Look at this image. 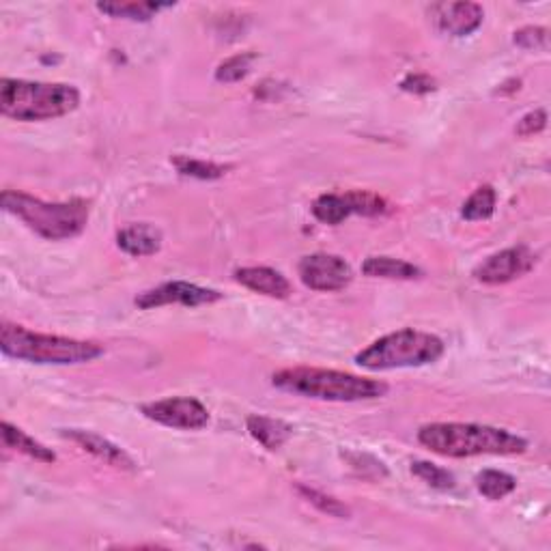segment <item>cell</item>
Wrapping results in <instances>:
<instances>
[{
  "mask_svg": "<svg viewBox=\"0 0 551 551\" xmlns=\"http://www.w3.org/2000/svg\"><path fill=\"white\" fill-rule=\"evenodd\" d=\"M418 442L435 455L465 459L478 455L511 457L528 450V442L506 429L487 425H465V422H433L420 427Z\"/></svg>",
  "mask_w": 551,
  "mask_h": 551,
  "instance_id": "1",
  "label": "cell"
},
{
  "mask_svg": "<svg viewBox=\"0 0 551 551\" xmlns=\"http://www.w3.org/2000/svg\"><path fill=\"white\" fill-rule=\"evenodd\" d=\"M272 384L278 390L300 394V397L336 403L373 401L386 397L388 392V386L379 379H369L332 369H313V366L282 369L274 373Z\"/></svg>",
  "mask_w": 551,
  "mask_h": 551,
  "instance_id": "2",
  "label": "cell"
},
{
  "mask_svg": "<svg viewBox=\"0 0 551 551\" xmlns=\"http://www.w3.org/2000/svg\"><path fill=\"white\" fill-rule=\"evenodd\" d=\"M80 91L72 84L33 82L3 78L0 82V112L16 121H48L74 112Z\"/></svg>",
  "mask_w": 551,
  "mask_h": 551,
  "instance_id": "3",
  "label": "cell"
},
{
  "mask_svg": "<svg viewBox=\"0 0 551 551\" xmlns=\"http://www.w3.org/2000/svg\"><path fill=\"white\" fill-rule=\"evenodd\" d=\"M0 201H3V209L7 214L20 218L28 229L48 239V242H61V239L80 235L87 229L91 214L89 203L82 199L67 203H46L31 194L5 190Z\"/></svg>",
  "mask_w": 551,
  "mask_h": 551,
  "instance_id": "4",
  "label": "cell"
},
{
  "mask_svg": "<svg viewBox=\"0 0 551 551\" xmlns=\"http://www.w3.org/2000/svg\"><path fill=\"white\" fill-rule=\"evenodd\" d=\"M0 349L9 358L33 364H82L104 356V347L97 343L39 334L7 321L0 326Z\"/></svg>",
  "mask_w": 551,
  "mask_h": 551,
  "instance_id": "5",
  "label": "cell"
},
{
  "mask_svg": "<svg viewBox=\"0 0 551 551\" xmlns=\"http://www.w3.org/2000/svg\"><path fill=\"white\" fill-rule=\"evenodd\" d=\"M444 356L442 338L420 330H399L377 338L362 349L356 362L366 371L414 369V366L433 364Z\"/></svg>",
  "mask_w": 551,
  "mask_h": 551,
  "instance_id": "6",
  "label": "cell"
},
{
  "mask_svg": "<svg viewBox=\"0 0 551 551\" xmlns=\"http://www.w3.org/2000/svg\"><path fill=\"white\" fill-rule=\"evenodd\" d=\"M390 211L386 199L369 190H351L345 194H321L313 203V214L323 224H341L349 216H384Z\"/></svg>",
  "mask_w": 551,
  "mask_h": 551,
  "instance_id": "7",
  "label": "cell"
},
{
  "mask_svg": "<svg viewBox=\"0 0 551 551\" xmlns=\"http://www.w3.org/2000/svg\"><path fill=\"white\" fill-rule=\"evenodd\" d=\"M145 418L158 422V425L183 429V431H199L209 425L207 407L190 397H173L164 401L145 403L140 407Z\"/></svg>",
  "mask_w": 551,
  "mask_h": 551,
  "instance_id": "8",
  "label": "cell"
},
{
  "mask_svg": "<svg viewBox=\"0 0 551 551\" xmlns=\"http://www.w3.org/2000/svg\"><path fill=\"white\" fill-rule=\"evenodd\" d=\"M298 274L308 289L323 293L341 291L353 280L351 265L345 259L336 257V254L326 252L308 254V257H304L298 265Z\"/></svg>",
  "mask_w": 551,
  "mask_h": 551,
  "instance_id": "9",
  "label": "cell"
},
{
  "mask_svg": "<svg viewBox=\"0 0 551 551\" xmlns=\"http://www.w3.org/2000/svg\"><path fill=\"white\" fill-rule=\"evenodd\" d=\"M534 265V252L526 246H515L491 254L489 259L476 267L474 278L483 285H506V282L526 276Z\"/></svg>",
  "mask_w": 551,
  "mask_h": 551,
  "instance_id": "10",
  "label": "cell"
},
{
  "mask_svg": "<svg viewBox=\"0 0 551 551\" xmlns=\"http://www.w3.org/2000/svg\"><path fill=\"white\" fill-rule=\"evenodd\" d=\"M222 300V293L216 289H207L199 285H190V282H164V285L149 289L145 293H140L136 298V306L149 310V308H158V306H168V304H181V306H207Z\"/></svg>",
  "mask_w": 551,
  "mask_h": 551,
  "instance_id": "11",
  "label": "cell"
},
{
  "mask_svg": "<svg viewBox=\"0 0 551 551\" xmlns=\"http://www.w3.org/2000/svg\"><path fill=\"white\" fill-rule=\"evenodd\" d=\"M63 437L67 440H72L74 444H78L84 452H89L95 459L104 461L110 468L117 470H125V472H134L136 463L132 461V457L127 455L125 450H121L119 446H115L112 442H108L106 437L91 433V431H80V429H69L63 431Z\"/></svg>",
  "mask_w": 551,
  "mask_h": 551,
  "instance_id": "12",
  "label": "cell"
},
{
  "mask_svg": "<svg viewBox=\"0 0 551 551\" xmlns=\"http://www.w3.org/2000/svg\"><path fill=\"white\" fill-rule=\"evenodd\" d=\"M437 24L452 37H468L478 31L485 20V11L478 3H448L435 7Z\"/></svg>",
  "mask_w": 551,
  "mask_h": 551,
  "instance_id": "13",
  "label": "cell"
},
{
  "mask_svg": "<svg viewBox=\"0 0 551 551\" xmlns=\"http://www.w3.org/2000/svg\"><path fill=\"white\" fill-rule=\"evenodd\" d=\"M235 280L242 287L267 295V298L287 300L291 295V282L272 267H242L235 272Z\"/></svg>",
  "mask_w": 551,
  "mask_h": 551,
  "instance_id": "14",
  "label": "cell"
},
{
  "mask_svg": "<svg viewBox=\"0 0 551 551\" xmlns=\"http://www.w3.org/2000/svg\"><path fill=\"white\" fill-rule=\"evenodd\" d=\"M117 246L130 257H151L162 248V233L151 224H132L117 233Z\"/></svg>",
  "mask_w": 551,
  "mask_h": 551,
  "instance_id": "15",
  "label": "cell"
},
{
  "mask_svg": "<svg viewBox=\"0 0 551 551\" xmlns=\"http://www.w3.org/2000/svg\"><path fill=\"white\" fill-rule=\"evenodd\" d=\"M175 7V3H155V0H112V3H97V11L110 18H123L134 22H147L160 11Z\"/></svg>",
  "mask_w": 551,
  "mask_h": 551,
  "instance_id": "16",
  "label": "cell"
},
{
  "mask_svg": "<svg viewBox=\"0 0 551 551\" xmlns=\"http://www.w3.org/2000/svg\"><path fill=\"white\" fill-rule=\"evenodd\" d=\"M246 425L254 440L267 450H278L293 433V429L287 425V422L267 418V416H250Z\"/></svg>",
  "mask_w": 551,
  "mask_h": 551,
  "instance_id": "17",
  "label": "cell"
},
{
  "mask_svg": "<svg viewBox=\"0 0 551 551\" xmlns=\"http://www.w3.org/2000/svg\"><path fill=\"white\" fill-rule=\"evenodd\" d=\"M362 274L369 278H388V280H414L420 278L416 265L392 259V257H369L362 263Z\"/></svg>",
  "mask_w": 551,
  "mask_h": 551,
  "instance_id": "18",
  "label": "cell"
},
{
  "mask_svg": "<svg viewBox=\"0 0 551 551\" xmlns=\"http://www.w3.org/2000/svg\"><path fill=\"white\" fill-rule=\"evenodd\" d=\"M3 442L7 448H13L22 452V455L31 457L35 461H41V463H54L56 461V455L46 448L41 442L33 440L31 435H26L22 429L13 427L11 422H3Z\"/></svg>",
  "mask_w": 551,
  "mask_h": 551,
  "instance_id": "19",
  "label": "cell"
},
{
  "mask_svg": "<svg viewBox=\"0 0 551 551\" xmlns=\"http://www.w3.org/2000/svg\"><path fill=\"white\" fill-rule=\"evenodd\" d=\"M517 487V480L500 470H485L476 476V489L480 491V496H485L487 500H502L506 496H511Z\"/></svg>",
  "mask_w": 551,
  "mask_h": 551,
  "instance_id": "20",
  "label": "cell"
},
{
  "mask_svg": "<svg viewBox=\"0 0 551 551\" xmlns=\"http://www.w3.org/2000/svg\"><path fill=\"white\" fill-rule=\"evenodd\" d=\"M496 203H498V194L491 186H480L468 201L463 203L461 207V216L470 222H478V220H487L493 216V211H496Z\"/></svg>",
  "mask_w": 551,
  "mask_h": 551,
  "instance_id": "21",
  "label": "cell"
},
{
  "mask_svg": "<svg viewBox=\"0 0 551 551\" xmlns=\"http://www.w3.org/2000/svg\"><path fill=\"white\" fill-rule=\"evenodd\" d=\"M173 166L181 175L203 179V181L220 179L226 171H229V166H222L216 162H205V160H194V158H188V155H175Z\"/></svg>",
  "mask_w": 551,
  "mask_h": 551,
  "instance_id": "22",
  "label": "cell"
},
{
  "mask_svg": "<svg viewBox=\"0 0 551 551\" xmlns=\"http://www.w3.org/2000/svg\"><path fill=\"white\" fill-rule=\"evenodd\" d=\"M298 491L302 493V496L313 504L317 511H321L323 515H328V517H338V519H347L351 517V511H349V506H345L341 500H336L332 496H328V493H323V491H317V489H310L306 485H300Z\"/></svg>",
  "mask_w": 551,
  "mask_h": 551,
  "instance_id": "23",
  "label": "cell"
},
{
  "mask_svg": "<svg viewBox=\"0 0 551 551\" xmlns=\"http://www.w3.org/2000/svg\"><path fill=\"white\" fill-rule=\"evenodd\" d=\"M254 59H257V54H252V52H244V54L231 56V59H226L224 63L218 65L216 80L218 82H226V84L239 82V80L246 78L250 74Z\"/></svg>",
  "mask_w": 551,
  "mask_h": 551,
  "instance_id": "24",
  "label": "cell"
},
{
  "mask_svg": "<svg viewBox=\"0 0 551 551\" xmlns=\"http://www.w3.org/2000/svg\"><path fill=\"white\" fill-rule=\"evenodd\" d=\"M412 472H414V476H418L422 480V483H427L433 489L448 491L455 487V476H452L444 468H437V465H433L429 461H414Z\"/></svg>",
  "mask_w": 551,
  "mask_h": 551,
  "instance_id": "25",
  "label": "cell"
},
{
  "mask_svg": "<svg viewBox=\"0 0 551 551\" xmlns=\"http://www.w3.org/2000/svg\"><path fill=\"white\" fill-rule=\"evenodd\" d=\"M515 44L524 50H547L549 33L541 26H526L515 33Z\"/></svg>",
  "mask_w": 551,
  "mask_h": 551,
  "instance_id": "26",
  "label": "cell"
},
{
  "mask_svg": "<svg viewBox=\"0 0 551 551\" xmlns=\"http://www.w3.org/2000/svg\"><path fill=\"white\" fill-rule=\"evenodd\" d=\"M545 127H547V112L543 108H536L528 112V115L521 117L515 132L517 136H534V134H541Z\"/></svg>",
  "mask_w": 551,
  "mask_h": 551,
  "instance_id": "27",
  "label": "cell"
},
{
  "mask_svg": "<svg viewBox=\"0 0 551 551\" xmlns=\"http://www.w3.org/2000/svg\"><path fill=\"white\" fill-rule=\"evenodd\" d=\"M401 89L405 93H414V95H427L431 91H435V80L427 74H409L407 78H403Z\"/></svg>",
  "mask_w": 551,
  "mask_h": 551,
  "instance_id": "28",
  "label": "cell"
}]
</instances>
